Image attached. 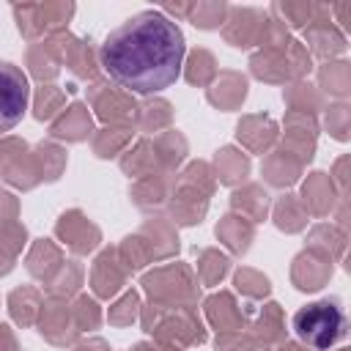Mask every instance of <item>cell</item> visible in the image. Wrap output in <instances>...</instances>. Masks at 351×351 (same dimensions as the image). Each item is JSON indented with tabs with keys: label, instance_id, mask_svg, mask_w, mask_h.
<instances>
[{
	"label": "cell",
	"instance_id": "3957f363",
	"mask_svg": "<svg viewBox=\"0 0 351 351\" xmlns=\"http://www.w3.org/2000/svg\"><path fill=\"white\" fill-rule=\"evenodd\" d=\"M27 104H30L27 74L14 63L0 60V134L11 132L25 118Z\"/></svg>",
	"mask_w": 351,
	"mask_h": 351
},
{
	"label": "cell",
	"instance_id": "6da1fadb",
	"mask_svg": "<svg viewBox=\"0 0 351 351\" xmlns=\"http://www.w3.org/2000/svg\"><path fill=\"white\" fill-rule=\"evenodd\" d=\"M186 41L181 27L162 11L132 14L99 47V63L118 85L148 96L170 88L181 77Z\"/></svg>",
	"mask_w": 351,
	"mask_h": 351
},
{
	"label": "cell",
	"instance_id": "7a4b0ae2",
	"mask_svg": "<svg viewBox=\"0 0 351 351\" xmlns=\"http://www.w3.org/2000/svg\"><path fill=\"white\" fill-rule=\"evenodd\" d=\"M343 326H346L343 310L337 307V302H329V299L304 304L293 313L296 337L315 351H326L329 346H335L343 337Z\"/></svg>",
	"mask_w": 351,
	"mask_h": 351
}]
</instances>
